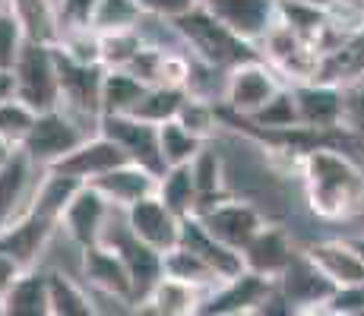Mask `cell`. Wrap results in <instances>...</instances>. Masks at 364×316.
<instances>
[{
	"mask_svg": "<svg viewBox=\"0 0 364 316\" xmlns=\"http://www.w3.org/2000/svg\"><path fill=\"white\" fill-rule=\"evenodd\" d=\"M307 206L320 219H348L364 206V171L346 152L330 146L304 149L298 158Z\"/></svg>",
	"mask_w": 364,
	"mask_h": 316,
	"instance_id": "obj_1",
	"label": "cell"
},
{
	"mask_svg": "<svg viewBox=\"0 0 364 316\" xmlns=\"http://www.w3.org/2000/svg\"><path fill=\"white\" fill-rule=\"evenodd\" d=\"M171 26H174V32L181 35L184 48L191 51V58L206 63L209 70H215V67L235 70V67H241V63L263 60L257 48L244 45V41L235 38L222 23H215V19L203 10V4L197 6V10L187 13V16H181L178 23H171Z\"/></svg>",
	"mask_w": 364,
	"mask_h": 316,
	"instance_id": "obj_2",
	"label": "cell"
},
{
	"mask_svg": "<svg viewBox=\"0 0 364 316\" xmlns=\"http://www.w3.org/2000/svg\"><path fill=\"white\" fill-rule=\"evenodd\" d=\"M54 60H58V80H60V111H67L80 124H92L95 133H99L105 67H99V63H76L67 54H60L58 48H54Z\"/></svg>",
	"mask_w": 364,
	"mask_h": 316,
	"instance_id": "obj_3",
	"label": "cell"
},
{
	"mask_svg": "<svg viewBox=\"0 0 364 316\" xmlns=\"http://www.w3.org/2000/svg\"><path fill=\"white\" fill-rule=\"evenodd\" d=\"M13 76H16V98L29 104L35 114H48V111L60 108V80L54 48L26 41L23 54L13 67Z\"/></svg>",
	"mask_w": 364,
	"mask_h": 316,
	"instance_id": "obj_4",
	"label": "cell"
},
{
	"mask_svg": "<svg viewBox=\"0 0 364 316\" xmlns=\"http://www.w3.org/2000/svg\"><path fill=\"white\" fill-rule=\"evenodd\" d=\"M89 136H95V133H89L80 121H73L67 111L58 108V111H48V114H38L35 130L26 139L23 152L29 156V161L38 171H51L60 158H67L73 149H80Z\"/></svg>",
	"mask_w": 364,
	"mask_h": 316,
	"instance_id": "obj_5",
	"label": "cell"
},
{
	"mask_svg": "<svg viewBox=\"0 0 364 316\" xmlns=\"http://www.w3.org/2000/svg\"><path fill=\"white\" fill-rule=\"evenodd\" d=\"M197 219L215 241L225 244L235 253H244V247L266 228V219L260 209L247 200H235V196H222V200L200 206Z\"/></svg>",
	"mask_w": 364,
	"mask_h": 316,
	"instance_id": "obj_6",
	"label": "cell"
},
{
	"mask_svg": "<svg viewBox=\"0 0 364 316\" xmlns=\"http://www.w3.org/2000/svg\"><path fill=\"white\" fill-rule=\"evenodd\" d=\"M285 86H289V82H285L266 60L241 63V67H235L225 73V104L237 117L250 121V117L260 114Z\"/></svg>",
	"mask_w": 364,
	"mask_h": 316,
	"instance_id": "obj_7",
	"label": "cell"
},
{
	"mask_svg": "<svg viewBox=\"0 0 364 316\" xmlns=\"http://www.w3.org/2000/svg\"><path fill=\"white\" fill-rule=\"evenodd\" d=\"M203 10L257 51L279 26V0H203Z\"/></svg>",
	"mask_w": 364,
	"mask_h": 316,
	"instance_id": "obj_8",
	"label": "cell"
},
{
	"mask_svg": "<svg viewBox=\"0 0 364 316\" xmlns=\"http://www.w3.org/2000/svg\"><path fill=\"white\" fill-rule=\"evenodd\" d=\"M260 58L282 76L289 86H301V82H317L320 67H323V54L317 48H311L307 41H301L291 29H285L282 23L276 26L266 41L260 45Z\"/></svg>",
	"mask_w": 364,
	"mask_h": 316,
	"instance_id": "obj_9",
	"label": "cell"
},
{
	"mask_svg": "<svg viewBox=\"0 0 364 316\" xmlns=\"http://www.w3.org/2000/svg\"><path fill=\"white\" fill-rule=\"evenodd\" d=\"M99 133L121 146L124 156L130 158V165L146 168L156 178H162L168 171L162 161V149H159V126L136 121V117H102Z\"/></svg>",
	"mask_w": 364,
	"mask_h": 316,
	"instance_id": "obj_10",
	"label": "cell"
},
{
	"mask_svg": "<svg viewBox=\"0 0 364 316\" xmlns=\"http://www.w3.org/2000/svg\"><path fill=\"white\" fill-rule=\"evenodd\" d=\"M276 294V282L254 272H241L237 278L215 285L206 291L200 307V316H232V313H257L266 300Z\"/></svg>",
	"mask_w": 364,
	"mask_h": 316,
	"instance_id": "obj_11",
	"label": "cell"
},
{
	"mask_svg": "<svg viewBox=\"0 0 364 316\" xmlns=\"http://www.w3.org/2000/svg\"><path fill=\"white\" fill-rule=\"evenodd\" d=\"M124 165H130V158L124 156L121 146L111 143V139L102 136V133H95V136H89L80 149H73L67 158H60L51 171L64 174V178L76 180V184H82V187H89V184H95V180H102L105 174L117 171V168H124Z\"/></svg>",
	"mask_w": 364,
	"mask_h": 316,
	"instance_id": "obj_12",
	"label": "cell"
},
{
	"mask_svg": "<svg viewBox=\"0 0 364 316\" xmlns=\"http://www.w3.org/2000/svg\"><path fill=\"white\" fill-rule=\"evenodd\" d=\"M111 215V202L105 200L95 187H80V193L73 196V202L67 206L64 219H60V231L70 237V241L80 247V253H86L89 247H99L102 234L108 228Z\"/></svg>",
	"mask_w": 364,
	"mask_h": 316,
	"instance_id": "obj_13",
	"label": "cell"
},
{
	"mask_svg": "<svg viewBox=\"0 0 364 316\" xmlns=\"http://www.w3.org/2000/svg\"><path fill=\"white\" fill-rule=\"evenodd\" d=\"M276 291L289 300L291 310H317V307H326L333 300L336 285L307 259L304 250H298L285 276L276 282Z\"/></svg>",
	"mask_w": 364,
	"mask_h": 316,
	"instance_id": "obj_14",
	"label": "cell"
},
{
	"mask_svg": "<svg viewBox=\"0 0 364 316\" xmlns=\"http://www.w3.org/2000/svg\"><path fill=\"white\" fill-rule=\"evenodd\" d=\"M124 219H127V228L133 231L136 241H143L146 247H152L156 253H162V256L181 244V219L159 196L136 202L133 209L124 212Z\"/></svg>",
	"mask_w": 364,
	"mask_h": 316,
	"instance_id": "obj_15",
	"label": "cell"
},
{
	"mask_svg": "<svg viewBox=\"0 0 364 316\" xmlns=\"http://www.w3.org/2000/svg\"><path fill=\"white\" fill-rule=\"evenodd\" d=\"M35 171L38 168L32 165L23 149L10 152V156L0 161V231H6L26 212L35 187H38Z\"/></svg>",
	"mask_w": 364,
	"mask_h": 316,
	"instance_id": "obj_16",
	"label": "cell"
},
{
	"mask_svg": "<svg viewBox=\"0 0 364 316\" xmlns=\"http://www.w3.org/2000/svg\"><path fill=\"white\" fill-rule=\"evenodd\" d=\"M244 269L254 272V276H263L269 282H279L285 276V269L291 266V259L298 256L295 244H291L289 231L279 228V224H266L260 234L244 247Z\"/></svg>",
	"mask_w": 364,
	"mask_h": 316,
	"instance_id": "obj_17",
	"label": "cell"
},
{
	"mask_svg": "<svg viewBox=\"0 0 364 316\" xmlns=\"http://www.w3.org/2000/svg\"><path fill=\"white\" fill-rule=\"evenodd\" d=\"M298 102L301 130L307 133H326L342 126V86L333 82H301L291 86Z\"/></svg>",
	"mask_w": 364,
	"mask_h": 316,
	"instance_id": "obj_18",
	"label": "cell"
},
{
	"mask_svg": "<svg viewBox=\"0 0 364 316\" xmlns=\"http://www.w3.org/2000/svg\"><path fill=\"white\" fill-rule=\"evenodd\" d=\"M82 276L89 278V285L95 288L99 294L111 298L114 304L124 307H136L133 300V282H130V272L124 266V259L117 256L114 250L108 247H89L82 253Z\"/></svg>",
	"mask_w": 364,
	"mask_h": 316,
	"instance_id": "obj_19",
	"label": "cell"
},
{
	"mask_svg": "<svg viewBox=\"0 0 364 316\" xmlns=\"http://www.w3.org/2000/svg\"><path fill=\"white\" fill-rule=\"evenodd\" d=\"M178 247L197 253V256L222 278V282L237 278L241 272H247V269H244V256H241V253L228 250L225 244L215 241V237L203 228V222L197 219V215H191V219L181 222V244H178Z\"/></svg>",
	"mask_w": 364,
	"mask_h": 316,
	"instance_id": "obj_20",
	"label": "cell"
},
{
	"mask_svg": "<svg viewBox=\"0 0 364 316\" xmlns=\"http://www.w3.org/2000/svg\"><path fill=\"white\" fill-rule=\"evenodd\" d=\"M304 253L336 285V291H339V288L364 285V263L346 237H342V241L339 237H333V241H317V244H311V247H304Z\"/></svg>",
	"mask_w": 364,
	"mask_h": 316,
	"instance_id": "obj_21",
	"label": "cell"
},
{
	"mask_svg": "<svg viewBox=\"0 0 364 316\" xmlns=\"http://www.w3.org/2000/svg\"><path fill=\"white\" fill-rule=\"evenodd\" d=\"M89 187L99 190L105 200L111 202V209L127 212V209H133L136 202H143V200H149V196L159 193V178L139 165H124V168H117V171L105 174L102 180H95V184H89Z\"/></svg>",
	"mask_w": 364,
	"mask_h": 316,
	"instance_id": "obj_22",
	"label": "cell"
},
{
	"mask_svg": "<svg viewBox=\"0 0 364 316\" xmlns=\"http://www.w3.org/2000/svg\"><path fill=\"white\" fill-rule=\"evenodd\" d=\"M0 316H51V298H48V276L38 269L23 272L16 285L0 300Z\"/></svg>",
	"mask_w": 364,
	"mask_h": 316,
	"instance_id": "obj_23",
	"label": "cell"
},
{
	"mask_svg": "<svg viewBox=\"0 0 364 316\" xmlns=\"http://www.w3.org/2000/svg\"><path fill=\"white\" fill-rule=\"evenodd\" d=\"M10 10L19 19V26H23L26 41L45 45V48L60 45V23H58L54 0H10Z\"/></svg>",
	"mask_w": 364,
	"mask_h": 316,
	"instance_id": "obj_24",
	"label": "cell"
},
{
	"mask_svg": "<svg viewBox=\"0 0 364 316\" xmlns=\"http://www.w3.org/2000/svg\"><path fill=\"white\" fill-rule=\"evenodd\" d=\"M149 92L146 82H139L127 70H105L102 82V117H130L143 95Z\"/></svg>",
	"mask_w": 364,
	"mask_h": 316,
	"instance_id": "obj_25",
	"label": "cell"
},
{
	"mask_svg": "<svg viewBox=\"0 0 364 316\" xmlns=\"http://www.w3.org/2000/svg\"><path fill=\"white\" fill-rule=\"evenodd\" d=\"M48 276V298H51V316H102L95 298L67 272L51 269Z\"/></svg>",
	"mask_w": 364,
	"mask_h": 316,
	"instance_id": "obj_26",
	"label": "cell"
},
{
	"mask_svg": "<svg viewBox=\"0 0 364 316\" xmlns=\"http://www.w3.org/2000/svg\"><path fill=\"white\" fill-rule=\"evenodd\" d=\"M203 298L206 294L197 291V288L174 282V278H162V282L152 288L149 298H146V304H139V307H149L156 316H200Z\"/></svg>",
	"mask_w": 364,
	"mask_h": 316,
	"instance_id": "obj_27",
	"label": "cell"
},
{
	"mask_svg": "<svg viewBox=\"0 0 364 316\" xmlns=\"http://www.w3.org/2000/svg\"><path fill=\"white\" fill-rule=\"evenodd\" d=\"M159 200L178 215L181 222L197 215L200 209V193H197V184H193V174H191V165L187 168H168V171L159 178Z\"/></svg>",
	"mask_w": 364,
	"mask_h": 316,
	"instance_id": "obj_28",
	"label": "cell"
},
{
	"mask_svg": "<svg viewBox=\"0 0 364 316\" xmlns=\"http://www.w3.org/2000/svg\"><path fill=\"white\" fill-rule=\"evenodd\" d=\"M162 269H165V278H174V282H184L197 291H213L215 285H222V278L209 269L206 263L197 256V253L184 250V247H174L171 253L162 256Z\"/></svg>",
	"mask_w": 364,
	"mask_h": 316,
	"instance_id": "obj_29",
	"label": "cell"
},
{
	"mask_svg": "<svg viewBox=\"0 0 364 316\" xmlns=\"http://www.w3.org/2000/svg\"><path fill=\"white\" fill-rule=\"evenodd\" d=\"M206 146L209 143H203L200 136H193L191 130H184L178 121H168V124L159 126V149H162L165 168H187Z\"/></svg>",
	"mask_w": 364,
	"mask_h": 316,
	"instance_id": "obj_30",
	"label": "cell"
},
{
	"mask_svg": "<svg viewBox=\"0 0 364 316\" xmlns=\"http://www.w3.org/2000/svg\"><path fill=\"white\" fill-rule=\"evenodd\" d=\"M184 89H168V86H152L149 92L143 95V102L136 104V111H133L130 117H136V121H146L152 126H162L168 121H178L181 108H184L187 102Z\"/></svg>",
	"mask_w": 364,
	"mask_h": 316,
	"instance_id": "obj_31",
	"label": "cell"
},
{
	"mask_svg": "<svg viewBox=\"0 0 364 316\" xmlns=\"http://www.w3.org/2000/svg\"><path fill=\"white\" fill-rule=\"evenodd\" d=\"M35 121L38 114L19 98H10V102L0 104V146L6 152H19L26 146V139L32 136Z\"/></svg>",
	"mask_w": 364,
	"mask_h": 316,
	"instance_id": "obj_32",
	"label": "cell"
},
{
	"mask_svg": "<svg viewBox=\"0 0 364 316\" xmlns=\"http://www.w3.org/2000/svg\"><path fill=\"white\" fill-rule=\"evenodd\" d=\"M191 174H193V184H197V193H200V206L225 196V165H222V156L215 149L206 146V149L191 161Z\"/></svg>",
	"mask_w": 364,
	"mask_h": 316,
	"instance_id": "obj_33",
	"label": "cell"
},
{
	"mask_svg": "<svg viewBox=\"0 0 364 316\" xmlns=\"http://www.w3.org/2000/svg\"><path fill=\"white\" fill-rule=\"evenodd\" d=\"M143 10L136 0H102L99 10L92 16V32L95 35H114V32H133L143 23Z\"/></svg>",
	"mask_w": 364,
	"mask_h": 316,
	"instance_id": "obj_34",
	"label": "cell"
},
{
	"mask_svg": "<svg viewBox=\"0 0 364 316\" xmlns=\"http://www.w3.org/2000/svg\"><path fill=\"white\" fill-rule=\"evenodd\" d=\"M250 124L260 126V130H272V133H295L301 130V117H298V102L291 86H285L282 92L272 98L260 114L250 117Z\"/></svg>",
	"mask_w": 364,
	"mask_h": 316,
	"instance_id": "obj_35",
	"label": "cell"
},
{
	"mask_svg": "<svg viewBox=\"0 0 364 316\" xmlns=\"http://www.w3.org/2000/svg\"><path fill=\"white\" fill-rule=\"evenodd\" d=\"M143 48H146V41L139 35V29L99 35V63L105 70H127Z\"/></svg>",
	"mask_w": 364,
	"mask_h": 316,
	"instance_id": "obj_36",
	"label": "cell"
},
{
	"mask_svg": "<svg viewBox=\"0 0 364 316\" xmlns=\"http://www.w3.org/2000/svg\"><path fill=\"white\" fill-rule=\"evenodd\" d=\"M178 124L184 126V130H191L193 136H200L203 143H209L215 133V111L209 102H203L200 95H187L184 108H181L178 114Z\"/></svg>",
	"mask_w": 364,
	"mask_h": 316,
	"instance_id": "obj_37",
	"label": "cell"
},
{
	"mask_svg": "<svg viewBox=\"0 0 364 316\" xmlns=\"http://www.w3.org/2000/svg\"><path fill=\"white\" fill-rule=\"evenodd\" d=\"M99 4L102 0H54L60 35L92 29V16H95V10H99Z\"/></svg>",
	"mask_w": 364,
	"mask_h": 316,
	"instance_id": "obj_38",
	"label": "cell"
},
{
	"mask_svg": "<svg viewBox=\"0 0 364 316\" xmlns=\"http://www.w3.org/2000/svg\"><path fill=\"white\" fill-rule=\"evenodd\" d=\"M26 48V32L19 26V19L13 16V10L0 13V70H13Z\"/></svg>",
	"mask_w": 364,
	"mask_h": 316,
	"instance_id": "obj_39",
	"label": "cell"
},
{
	"mask_svg": "<svg viewBox=\"0 0 364 316\" xmlns=\"http://www.w3.org/2000/svg\"><path fill=\"white\" fill-rule=\"evenodd\" d=\"M342 130L364 136V76L342 82Z\"/></svg>",
	"mask_w": 364,
	"mask_h": 316,
	"instance_id": "obj_40",
	"label": "cell"
},
{
	"mask_svg": "<svg viewBox=\"0 0 364 316\" xmlns=\"http://www.w3.org/2000/svg\"><path fill=\"white\" fill-rule=\"evenodd\" d=\"M203 0H136V6L143 10V16L159 19V23H178L181 16H187L191 10H197Z\"/></svg>",
	"mask_w": 364,
	"mask_h": 316,
	"instance_id": "obj_41",
	"label": "cell"
},
{
	"mask_svg": "<svg viewBox=\"0 0 364 316\" xmlns=\"http://www.w3.org/2000/svg\"><path fill=\"white\" fill-rule=\"evenodd\" d=\"M326 310L333 316H364V285L339 288L333 294V300L326 304Z\"/></svg>",
	"mask_w": 364,
	"mask_h": 316,
	"instance_id": "obj_42",
	"label": "cell"
},
{
	"mask_svg": "<svg viewBox=\"0 0 364 316\" xmlns=\"http://www.w3.org/2000/svg\"><path fill=\"white\" fill-rule=\"evenodd\" d=\"M23 272H26V269L16 263V259H10L6 253H0V300L6 298V291L16 285V278L23 276Z\"/></svg>",
	"mask_w": 364,
	"mask_h": 316,
	"instance_id": "obj_43",
	"label": "cell"
},
{
	"mask_svg": "<svg viewBox=\"0 0 364 316\" xmlns=\"http://www.w3.org/2000/svg\"><path fill=\"white\" fill-rule=\"evenodd\" d=\"M10 98H16V76L13 70H0V104Z\"/></svg>",
	"mask_w": 364,
	"mask_h": 316,
	"instance_id": "obj_44",
	"label": "cell"
},
{
	"mask_svg": "<svg viewBox=\"0 0 364 316\" xmlns=\"http://www.w3.org/2000/svg\"><path fill=\"white\" fill-rule=\"evenodd\" d=\"M289 4H307V6H317V10H333L336 0H289Z\"/></svg>",
	"mask_w": 364,
	"mask_h": 316,
	"instance_id": "obj_45",
	"label": "cell"
},
{
	"mask_svg": "<svg viewBox=\"0 0 364 316\" xmlns=\"http://www.w3.org/2000/svg\"><path fill=\"white\" fill-rule=\"evenodd\" d=\"M346 241L352 244L355 253H358V256H361V263H364V234H358V237H346Z\"/></svg>",
	"mask_w": 364,
	"mask_h": 316,
	"instance_id": "obj_46",
	"label": "cell"
},
{
	"mask_svg": "<svg viewBox=\"0 0 364 316\" xmlns=\"http://www.w3.org/2000/svg\"><path fill=\"white\" fill-rule=\"evenodd\" d=\"M291 316H333V313L326 310V307H317V310H295Z\"/></svg>",
	"mask_w": 364,
	"mask_h": 316,
	"instance_id": "obj_47",
	"label": "cell"
},
{
	"mask_svg": "<svg viewBox=\"0 0 364 316\" xmlns=\"http://www.w3.org/2000/svg\"><path fill=\"white\" fill-rule=\"evenodd\" d=\"M4 10H10V0H0V13Z\"/></svg>",
	"mask_w": 364,
	"mask_h": 316,
	"instance_id": "obj_48",
	"label": "cell"
},
{
	"mask_svg": "<svg viewBox=\"0 0 364 316\" xmlns=\"http://www.w3.org/2000/svg\"><path fill=\"white\" fill-rule=\"evenodd\" d=\"M6 156H10V152H6V149H4V146H0V161H4Z\"/></svg>",
	"mask_w": 364,
	"mask_h": 316,
	"instance_id": "obj_49",
	"label": "cell"
},
{
	"mask_svg": "<svg viewBox=\"0 0 364 316\" xmlns=\"http://www.w3.org/2000/svg\"><path fill=\"white\" fill-rule=\"evenodd\" d=\"M232 316H257V313H232Z\"/></svg>",
	"mask_w": 364,
	"mask_h": 316,
	"instance_id": "obj_50",
	"label": "cell"
}]
</instances>
